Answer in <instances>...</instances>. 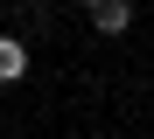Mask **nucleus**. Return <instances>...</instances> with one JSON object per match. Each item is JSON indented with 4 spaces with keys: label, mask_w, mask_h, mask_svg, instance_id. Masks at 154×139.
Returning a JSON list of instances; mask_svg holds the SVG:
<instances>
[{
    "label": "nucleus",
    "mask_w": 154,
    "mask_h": 139,
    "mask_svg": "<svg viewBox=\"0 0 154 139\" xmlns=\"http://www.w3.org/2000/svg\"><path fill=\"white\" fill-rule=\"evenodd\" d=\"M21 70H28V49H21L14 35H0V83H14Z\"/></svg>",
    "instance_id": "1"
},
{
    "label": "nucleus",
    "mask_w": 154,
    "mask_h": 139,
    "mask_svg": "<svg viewBox=\"0 0 154 139\" xmlns=\"http://www.w3.org/2000/svg\"><path fill=\"white\" fill-rule=\"evenodd\" d=\"M91 21L105 28V35H119V28L133 21V7H126V0H98V7H91Z\"/></svg>",
    "instance_id": "2"
}]
</instances>
